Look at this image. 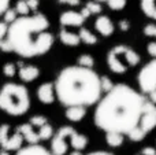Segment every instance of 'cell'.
<instances>
[{
  "instance_id": "cell-1",
  "label": "cell",
  "mask_w": 156,
  "mask_h": 155,
  "mask_svg": "<svg viewBox=\"0 0 156 155\" xmlns=\"http://www.w3.org/2000/svg\"><path fill=\"white\" fill-rule=\"evenodd\" d=\"M144 103L143 93L126 84H115L96 103L93 122L105 133L129 135L140 124Z\"/></svg>"
},
{
  "instance_id": "cell-2",
  "label": "cell",
  "mask_w": 156,
  "mask_h": 155,
  "mask_svg": "<svg viewBox=\"0 0 156 155\" xmlns=\"http://www.w3.org/2000/svg\"><path fill=\"white\" fill-rule=\"evenodd\" d=\"M49 26V19L41 13L18 16L10 23L7 32L12 52L21 58H36L47 54L55 41Z\"/></svg>"
},
{
  "instance_id": "cell-3",
  "label": "cell",
  "mask_w": 156,
  "mask_h": 155,
  "mask_svg": "<svg viewBox=\"0 0 156 155\" xmlns=\"http://www.w3.org/2000/svg\"><path fill=\"white\" fill-rule=\"evenodd\" d=\"M56 99L67 106H93L103 95L100 76L89 67L80 65L66 66L58 73L54 82Z\"/></svg>"
},
{
  "instance_id": "cell-4",
  "label": "cell",
  "mask_w": 156,
  "mask_h": 155,
  "mask_svg": "<svg viewBox=\"0 0 156 155\" xmlns=\"http://www.w3.org/2000/svg\"><path fill=\"white\" fill-rule=\"evenodd\" d=\"M30 109V93L25 85L5 82L0 88V110L11 117H21Z\"/></svg>"
},
{
  "instance_id": "cell-5",
  "label": "cell",
  "mask_w": 156,
  "mask_h": 155,
  "mask_svg": "<svg viewBox=\"0 0 156 155\" xmlns=\"http://www.w3.org/2000/svg\"><path fill=\"white\" fill-rule=\"evenodd\" d=\"M140 60L138 52L126 44L112 47L107 54V66L114 74H125L130 67H136Z\"/></svg>"
},
{
  "instance_id": "cell-6",
  "label": "cell",
  "mask_w": 156,
  "mask_h": 155,
  "mask_svg": "<svg viewBox=\"0 0 156 155\" xmlns=\"http://www.w3.org/2000/svg\"><path fill=\"white\" fill-rule=\"evenodd\" d=\"M138 87L141 92L145 95H151L152 92L156 91V58L148 62L141 70L138 71L137 76Z\"/></svg>"
},
{
  "instance_id": "cell-7",
  "label": "cell",
  "mask_w": 156,
  "mask_h": 155,
  "mask_svg": "<svg viewBox=\"0 0 156 155\" xmlns=\"http://www.w3.org/2000/svg\"><path fill=\"white\" fill-rule=\"evenodd\" d=\"M22 143H23V136L18 129L11 133V126L8 124L0 125V146L3 150L18 151L22 147Z\"/></svg>"
},
{
  "instance_id": "cell-8",
  "label": "cell",
  "mask_w": 156,
  "mask_h": 155,
  "mask_svg": "<svg viewBox=\"0 0 156 155\" xmlns=\"http://www.w3.org/2000/svg\"><path fill=\"white\" fill-rule=\"evenodd\" d=\"M76 129L73 126H62L56 133H54L51 139V153L54 155H66L69 150V146L67 144V140L70 137V135Z\"/></svg>"
},
{
  "instance_id": "cell-9",
  "label": "cell",
  "mask_w": 156,
  "mask_h": 155,
  "mask_svg": "<svg viewBox=\"0 0 156 155\" xmlns=\"http://www.w3.org/2000/svg\"><path fill=\"white\" fill-rule=\"evenodd\" d=\"M155 128H156V103H154L151 99H148V100L145 99L143 115H141V120H140L137 129L141 131L147 136Z\"/></svg>"
},
{
  "instance_id": "cell-10",
  "label": "cell",
  "mask_w": 156,
  "mask_h": 155,
  "mask_svg": "<svg viewBox=\"0 0 156 155\" xmlns=\"http://www.w3.org/2000/svg\"><path fill=\"white\" fill-rule=\"evenodd\" d=\"M86 18L76 10H67L63 11L59 16V23L62 27H81Z\"/></svg>"
},
{
  "instance_id": "cell-11",
  "label": "cell",
  "mask_w": 156,
  "mask_h": 155,
  "mask_svg": "<svg viewBox=\"0 0 156 155\" xmlns=\"http://www.w3.org/2000/svg\"><path fill=\"white\" fill-rule=\"evenodd\" d=\"M94 29L103 37H111L115 32V23L110 16L100 14L94 21Z\"/></svg>"
},
{
  "instance_id": "cell-12",
  "label": "cell",
  "mask_w": 156,
  "mask_h": 155,
  "mask_svg": "<svg viewBox=\"0 0 156 155\" xmlns=\"http://www.w3.org/2000/svg\"><path fill=\"white\" fill-rule=\"evenodd\" d=\"M37 99L40 103L43 104H52L56 100V93H55V85L54 82H43L41 85H38L37 88Z\"/></svg>"
},
{
  "instance_id": "cell-13",
  "label": "cell",
  "mask_w": 156,
  "mask_h": 155,
  "mask_svg": "<svg viewBox=\"0 0 156 155\" xmlns=\"http://www.w3.org/2000/svg\"><path fill=\"white\" fill-rule=\"evenodd\" d=\"M18 77L23 82H33L40 77V67L36 65H19Z\"/></svg>"
},
{
  "instance_id": "cell-14",
  "label": "cell",
  "mask_w": 156,
  "mask_h": 155,
  "mask_svg": "<svg viewBox=\"0 0 156 155\" xmlns=\"http://www.w3.org/2000/svg\"><path fill=\"white\" fill-rule=\"evenodd\" d=\"M16 129L22 133L23 140L27 143V144H37V143L41 142L40 136H38V131H36L34 126H33L30 122L22 124V125H19Z\"/></svg>"
},
{
  "instance_id": "cell-15",
  "label": "cell",
  "mask_w": 156,
  "mask_h": 155,
  "mask_svg": "<svg viewBox=\"0 0 156 155\" xmlns=\"http://www.w3.org/2000/svg\"><path fill=\"white\" fill-rule=\"evenodd\" d=\"M59 40L66 47H78L81 44L80 34L69 30V27H62L59 30Z\"/></svg>"
},
{
  "instance_id": "cell-16",
  "label": "cell",
  "mask_w": 156,
  "mask_h": 155,
  "mask_svg": "<svg viewBox=\"0 0 156 155\" xmlns=\"http://www.w3.org/2000/svg\"><path fill=\"white\" fill-rule=\"evenodd\" d=\"M86 115V107L85 106H67L65 111V117L70 122H80Z\"/></svg>"
},
{
  "instance_id": "cell-17",
  "label": "cell",
  "mask_w": 156,
  "mask_h": 155,
  "mask_svg": "<svg viewBox=\"0 0 156 155\" xmlns=\"http://www.w3.org/2000/svg\"><path fill=\"white\" fill-rule=\"evenodd\" d=\"M15 155H54L51 150H47L44 146L41 144H29L26 147H21L16 151Z\"/></svg>"
},
{
  "instance_id": "cell-18",
  "label": "cell",
  "mask_w": 156,
  "mask_h": 155,
  "mask_svg": "<svg viewBox=\"0 0 156 155\" xmlns=\"http://www.w3.org/2000/svg\"><path fill=\"white\" fill-rule=\"evenodd\" d=\"M69 144H70L74 150L82 151V150H85L86 146H88V137L83 133H80V132L74 131L73 133L70 135V137H69Z\"/></svg>"
},
{
  "instance_id": "cell-19",
  "label": "cell",
  "mask_w": 156,
  "mask_h": 155,
  "mask_svg": "<svg viewBox=\"0 0 156 155\" xmlns=\"http://www.w3.org/2000/svg\"><path fill=\"white\" fill-rule=\"evenodd\" d=\"M140 10L147 18L156 21V0H140Z\"/></svg>"
},
{
  "instance_id": "cell-20",
  "label": "cell",
  "mask_w": 156,
  "mask_h": 155,
  "mask_svg": "<svg viewBox=\"0 0 156 155\" xmlns=\"http://www.w3.org/2000/svg\"><path fill=\"white\" fill-rule=\"evenodd\" d=\"M78 34H80V38H81V43H83L85 45H96L97 41H99V38H97V36L94 34L93 32H90L89 29H86V27H80V30H78Z\"/></svg>"
},
{
  "instance_id": "cell-21",
  "label": "cell",
  "mask_w": 156,
  "mask_h": 155,
  "mask_svg": "<svg viewBox=\"0 0 156 155\" xmlns=\"http://www.w3.org/2000/svg\"><path fill=\"white\" fill-rule=\"evenodd\" d=\"M125 142V135L118 133V132H107L105 133V143L112 148H118L123 144Z\"/></svg>"
},
{
  "instance_id": "cell-22",
  "label": "cell",
  "mask_w": 156,
  "mask_h": 155,
  "mask_svg": "<svg viewBox=\"0 0 156 155\" xmlns=\"http://www.w3.org/2000/svg\"><path fill=\"white\" fill-rule=\"evenodd\" d=\"M54 128H52L51 124H44L43 126L38 128V136H40L41 140H51L52 136H54Z\"/></svg>"
},
{
  "instance_id": "cell-23",
  "label": "cell",
  "mask_w": 156,
  "mask_h": 155,
  "mask_svg": "<svg viewBox=\"0 0 156 155\" xmlns=\"http://www.w3.org/2000/svg\"><path fill=\"white\" fill-rule=\"evenodd\" d=\"M77 65L82 66V67L93 69L94 66V58L92 54H81L77 59Z\"/></svg>"
},
{
  "instance_id": "cell-24",
  "label": "cell",
  "mask_w": 156,
  "mask_h": 155,
  "mask_svg": "<svg viewBox=\"0 0 156 155\" xmlns=\"http://www.w3.org/2000/svg\"><path fill=\"white\" fill-rule=\"evenodd\" d=\"M85 7L88 8V11L90 13V15H100V14L103 13V5H101V2L90 0V2L86 3Z\"/></svg>"
},
{
  "instance_id": "cell-25",
  "label": "cell",
  "mask_w": 156,
  "mask_h": 155,
  "mask_svg": "<svg viewBox=\"0 0 156 155\" xmlns=\"http://www.w3.org/2000/svg\"><path fill=\"white\" fill-rule=\"evenodd\" d=\"M15 11L19 16L22 15H29L30 14V8L27 5V2L26 0H16V4H15Z\"/></svg>"
},
{
  "instance_id": "cell-26",
  "label": "cell",
  "mask_w": 156,
  "mask_h": 155,
  "mask_svg": "<svg viewBox=\"0 0 156 155\" xmlns=\"http://www.w3.org/2000/svg\"><path fill=\"white\" fill-rule=\"evenodd\" d=\"M3 74H4L7 78H12L14 76H16V74H18V70H16V63L7 62L4 66H3Z\"/></svg>"
},
{
  "instance_id": "cell-27",
  "label": "cell",
  "mask_w": 156,
  "mask_h": 155,
  "mask_svg": "<svg viewBox=\"0 0 156 155\" xmlns=\"http://www.w3.org/2000/svg\"><path fill=\"white\" fill-rule=\"evenodd\" d=\"M107 5L114 11H122L127 4V0H107Z\"/></svg>"
},
{
  "instance_id": "cell-28",
  "label": "cell",
  "mask_w": 156,
  "mask_h": 155,
  "mask_svg": "<svg viewBox=\"0 0 156 155\" xmlns=\"http://www.w3.org/2000/svg\"><path fill=\"white\" fill-rule=\"evenodd\" d=\"M114 85L115 84H114L112 80H111L108 76H101L100 77V87H101L103 93H105V92H108L110 89H112Z\"/></svg>"
},
{
  "instance_id": "cell-29",
  "label": "cell",
  "mask_w": 156,
  "mask_h": 155,
  "mask_svg": "<svg viewBox=\"0 0 156 155\" xmlns=\"http://www.w3.org/2000/svg\"><path fill=\"white\" fill-rule=\"evenodd\" d=\"M143 33H144V36H147V37L155 38L156 40V23L155 22H149V23H147L143 29Z\"/></svg>"
},
{
  "instance_id": "cell-30",
  "label": "cell",
  "mask_w": 156,
  "mask_h": 155,
  "mask_svg": "<svg viewBox=\"0 0 156 155\" xmlns=\"http://www.w3.org/2000/svg\"><path fill=\"white\" fill-rule=\"evenodd\" d=\"M18 14H16V11H15V8H8L7 11H5L4 14H3V21L5 22V23H12L14 21H15L16 18H18Z\"/></svg>"
},
{
  "instance_id": "cell-31",
  "label": "cell",
  "mask_w": 156,
  "mask_h": 155,
  "mask_svg": "<svg viewBox=\"0 0 156 155\" xmlns=\"http://www.w3.org/2000/svg\"><path fill=\"white\" fill-rule=\"evenodd\" d=\"M29 122L32 124L34 128H40L44 124L48 122V120H47V117H44V115H34V117H32L29 120Z\"/></svg>"
},
{
  "instance_id": "cell-32",
  "label": "cell",
  "mask_w": 156,
  "mask_h": 155,
  "mask_svg": "<svg viewBox=\"0 0 156 155\" xmlns=\"http://www.w3.org/2000/svg\"><path fill=\"white\" fill-rule=\"evenodd\" d=\"M0 51H3V52H11L12 51V47H11L10 41L7 40V37L0 40Z\"/></svg>"
},
{
  "instance_id": "cell-33",
  "label": "cell",
  "mask_w": 156,
  "mask_h": 155,
  "mask_svg": "<svg viewBox=\"0 0 156 155\" xmlns=\"http://www.w3.org/2000/svg\"><path fill=\"white\" fill-rule=\"evenodd\" d=\"M147 52L149 56L156 58V40H152L147 44Z\"/></svg>"
},
{
  "instance_id": "cell-34",
  "label": "cell",
  "mask_w": 156,
  "mask_h": 155,
  "mask_svg": "<svg viewBox=\"0 0 156 155\" xmlns=\"http://www.w3.org/2000/svg\"><path fill=\"white\" fill-rule=\"evenodd\" d=\"M27 2V5L30 8V13H37L38 7H40V0H26Z\"/></svg>"
},
{
  "instance_id": "cell-35",
  "label": "cell",
  "mask_w": 156,
  "mask_h": 155,
  "mask_svg": "<svg viewBox=\"0 0 156 155\" xmlns=\"http://www.w3.org/2000/svg\"><path fill=\"white\" fill-rule=\"evenodd\" d=\"M118 26H119V29H121L122 32H127V30L130 29V21L127 18L121 19V21L118 22Z\"/></svg>"
},
{
  "instance_id": "cell-36",
  "label": "cell",
  "mask_w": 156,
  "mask_h": 155,
  "mask_svg": "<svg viewBox=\"0 0 156 155\" xmlns=\"http://www.w3.org/2000/svg\"><path fill=\"white\" fill-rule=\"evenodd\" d=\"M8 26H10V25H8V23H5L4 21H2V22H0V40H2V38H5V37H7Z\"/></svg>"
},
{
  "instance_id": "cell-37",
  "label": "cell",
  "mask_w": 156,
  "mask_h": 155,
  "mask_svg": "<svg viewBox=\"0 0 156 155\" xmlns=\"http://www.w3.org/2000/svg\"><path fill=\"white\" fill-rule=\"evenodd\" d=\"M59 4L63 5H70V7H77L81 4V0H58Z\"/></svg>"
},
{
  "instance_id": "cell-38",
  "label": "cell",
  "mask_w": 156,
  "mask_h": 155,
  "mask_svg": "<svg viewBox=\"0 0 156 155\" xmlns=\"http://www.w3.org/2000/svg\"><path fill=\"white\" fill-rule=\"evenodd\" d=\"M8 8H10V0H0V15H3Z\"/></svg>"
},
{
  "instance_id": "cell-39",
  "label": "cell",
  "mask_w": 156,
  "mask_h": 155,
  "mask_svg": "<svg viewBox=\"0 0 156 155\" xmlns=\"http://www.w3.org/2000/svg\"><path fill=\"white\" fill-rule=\"evenodd\" d=\"M141 155H156V150L154 147H145L141 150Z\"/></svg>"
},
{
  "instance_id": "cell-40",
  "label": "cell",
  "mask_w": 156,
  "mask_h": 155,
  "mask_svg": "<svg viewBox=\"0 0 156 155\" xmlns=\"http://www.w3.org/2000/svg\"><path fill=\"white\" fill-rule=\"evenodd\" d=\"M86 155H115V154L108 153V151H92V153H89Z\"/></svg>"
},
{
  "instance_id": "cell-41",
  "label": "cell",
  "mask_w": 156,
  "mask_h": 155,
  "mask_svg": "<svg viewBox=\"0 0 156 155\" xmlns=\"http://www.w3.org/2000/svg\"><path fill=\"white\" fill-rule=\"evenodd\" d=\"M81 14H82V15L85 16V18H88V16H90V13H89V11H88V8H86V7H83L82 10H81Z\"/></svg>"
},
{
  "instance_id": "cell-42",
  "label": "cell",
  "mask_w": 156,
  "mask_h": 155,
  "mask_svg": "<svg viewBox=\"0 0 156 155\" xmlns=\"http://www.w3.org/2000/svg\"><path fill=\"white\" fill-rule=\"evenodd\" d=\"M148 96H149V99H151L154 103H156V91H155V92H152L151 95H148Z\"/></svg>"
},
{
  "instance_id": "cell-43",
  "label": "cell",
  "mask_w": 156,
  "mask_h": 155,
  "mask_svg": "<svg viewBox=\"0 0 156 155\" xmlns=\"http://www.w3.org/2000/svg\"><path fill=\"white\" fill-rule=\"evenodd\" d=\"M0 155H11L10 151H7V150H2L0 151Z\"/></svg>"
},
{
  "instance_id": "cell-44",
  "label": "cell",
  "mask_w": 156,
  "mask_h": 155,
  "mask_svg": "<svg viewBox=\"0 0 156 155\" xmlns=\"http://www.w3.org/2000/svg\"><path fill=\"white\" fill-rule=\"evenodd\" d=\"M69 155H82V154H81V151H77V150H74L73 153H70Z\"/></svg>"
},
{
  "instance_id": "cell-45",
  "label": "cell",
  "mask_w": 156,
  "mask_h": 155,
  "mask_svg": "<svg viewBox=\"0 0 156 155\" xmlns=\"http://www.w3.org/2000/svg\"><path fill=\"white\" fill-rule=\"evenodd\" d=\"M96 2H107V0H96Z\"/></svg>"
},
{
  "instance_id": "cell-46",
  "label": "cell",
  "mask_w": 156,
  "mask_h": 155,
  "mask_svg": "<svg viewBox=\"0 0 156 155\" xmlns=\"http://www.w3.org/2000/svg\"><path fill=\"white\" fill-rule=\"evenodd\" d=\"M137 155H141V154H137Z\"/></svg>"
}]
</instances>
